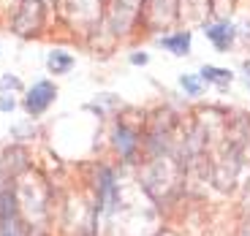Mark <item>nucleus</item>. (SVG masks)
Returning a JSON list of instances; mask_svg holds the SVG:
<instances>
[{"mask_svg":"<svg viewBox=\"0 0 250 236\" xmlns=\"http://www.w3.org/2000/svg\"><path fill=\"white\" fill-rule=\"evenodd\" d=\"M8 87L19 90V87H22V81H19L17 76H0V90H8Z\"/></svg>","mask_w":250,"mask_h":236,"instance_id":"8","label":"nucleus"},{"mask_svg":"<svg viewBox=\"0 0 250 236\" xmlns=\"http://www.w3.org/2000/svg\"><path fill=\"white\" fill-rule=\"evenodd\" d=\"M71 65H74V57L65 55V52H52L49 55V68L55 74H65V71H71Z\"/></svg>","mask_w":250,"mask_h":236,"instance_id":"7","label":"nucleus"},{"mask_svg":"<svg viewBox=\"0 0 250 236\" xmlns=\"http://www.w3.org/2000/svg\"><path fill=\"white\" fill-rule=\"evenodd\" d=\"M55 95H57L55 84H49V81H38L36 87H33L30 93H27V98H25L27 112H30V114H41V112H46V109H49V103L55 100Z\"/></svg>","mask_w":250,"mask_h":236,"instance_id":"1","label":"nucleus"},{"mask_svg":"<svg viewBox=\"0 0 250 236\" xmlns=\"http://www.w3.org/2000/svg\"><path fill=\"white\" fill-rule=\"evenodd\" d=\"M207 38L212 41L218 49H226V46L231 44V38H234V27L229 25V22H218V25H207L204 27Z\"/></svg>","mask_w":250,"mask_h":236,"instance_id":"3","label":"nucleus"},{"mask_svg":"<svg viewBox=\"0 0 250 236\" xmlns=\"http://www.w3.org/2000/svg\"><path fill=\"white\" fill-rule=\"evenodd\" d=\"M201 79L215 81V84H229V81H231V71L215 68V65H204V68H201Z\"/></svg>","mask_w":250,"mask_h":236,"instance_id":"5","label":"nucleus"},{"mask_svg":"<svg viewBox=\"0 0 250 236\" xmlns=\"http://www.w3.org/2000/svg\"><path fill=\"white\" fill-rule=\"evenodd\" d=\"M131 60H133V62H147V55H133Z\"/></svg>","mask_w":250,"mask_h":236,"instance_id":"11","label":"nucleus"},{"mask_svg":"<svg viewBox=\"0 0 250 236\" xmlns=\"http://www.w3.org/2000/svg\"><path fill=\"white\" fill-rule=\"evenodd\" d=\"M0 236H19V217H17V204L14 196L6 193L0 201Z\"/></svg>","mask_w":250,"mask_h":236,"instance_id":"2","label":"nucleus"},{"mask_svg":"<svg viewBox=\"0 0 250 236\" xmlns=\"http://www.w3.org/2000/svg\"><path fill=\"white\" fill-rule=\"evenodd\" d=\"M182 87H185L190 95H196L199 93V79H193V76H182Z\"/></svg>","mask_w":250,"mask_h":236,"instance_id":"9","label":"nucleus"},{"mask_svg":"<svg viewBox=\"0 0 250 236\" xmlns=\"http://www.w3.org/2000/svg\"><path fill=\"white\" fill-rule=\"evenodd\" d=\"M158 236H174V234H171V231H161Z\"/></svg>","mask_w":250,"mask_h":236,"instance_id":"12","label":"nucleus"},{"mask_svg":"<svg viewBox=\"0 0 250 236\" xmlns=\"http://www.w3.org/2000/svg\"><path fill=\"white\" fill-rule=\"evenodd\" d=\"M117 147H123V155L128 157V160L133 157V147H136V136H133V133L128 131V128H123V125L117 128Z\"/></svg>","mask_w":250,"mask_h":236,"instance_id":"6","label":"nucleus"},{"mask_svg":"<svg viewBox=\"0 0 250 236\" xmlns=\"http://www.w3.org/2000/svg\"><path fill=\"white\" fill-rule=\"evenodd\" d=\"M0 109H3V112H11V109H14V98H0Z\"/></svg>","mask_w":250,"mask_h":236,"instance_id":"10","label":"nucleus"},{"mask_svg":"<svg viewBox=\"0 0 250 236\" xmlns=\"http://www.w3.org/2000/svg\"><path fill=\"white\" fill-rule=\"evenodd\" d=\"M163 46L171 49L174 55H185L188 46H190V33H177V36H166L163 38Z\"/></svg>","mask_w":250,"mask_h":236,"instance_id":"4","label":"nucleus"}]
</instances>
